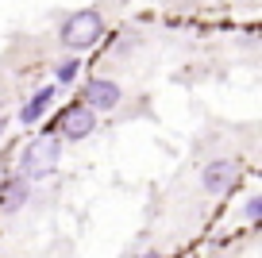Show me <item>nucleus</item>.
Segmentation results:
<instances>
[{
    "label": "nucleus",
    "instance_id": "f03ea898",
    "mask_svg": "<svg viewBox=\"0 0 262 258\" xmlns=\"http://www.w3.org/2000/svg\"><path fill=\"white\" fill-rule=\"evenodd\" d=\"M100 35H104V19H100V12H93V8L74 12V16L62 24V42L70 50H77V54L89 50V47H97Z\"/></svg>",
    "mask_w": 262,
    "mask_h": 258
},
{
    "label": "nucleus",
    "instance_id": "0eeeda50",
    "mask_svg": "<svg viewBox=\"0 0 262 258\" xmlns=\"http://www.w3.org/2000/svg\"><path fill=\"white\" fill-rule=\"evenodd\" d=\"M27 197H31V185H27V178H16V181H8L4 185V212H19L27 204Z\"/></svg>",
    "mask_w": 262,
    "mask_h": 258
},
{
    "label": "nucleus",
    "instance_id": "20e7f679",
    "mask_svg": "<svg viewBox=\"0 0 262 258\" xmlns=\"http://www.w3.org/2000/svg\"><path fill=\"white\" fill-rule=\"evenodd\" d=\"M54 127L62 131L70 143H77V139H89L93 131H97V112L93 108H85V104H70L62 116L54 120Z\"/></svg>",
    "mask_w": 262,
    "mask_h": 258
},
{
    "label": "nucleus",
    "instance_id": "1a4fd4ad",
    "mask_svg": "<svg viewBox=\"0 0 262 258\" xmlns=\"http://www.w3.org/2000/svg\"><path fill=\"white\" fill-rule=\"evenodd\" d=\"M243 216H247V224H258L262 220V197H251V201H247Z\"/></svg>",
    "mask_w": 262,
    "mask_h": 258
},
{
    "label": "nucleus",
    "instance_id": "423d86ee",
    "mask_svg": "<svg viewBox=\"0 0 262 258\" xmlns=\"http://www.w3.org/2000/svg\"><path fill=\"white\" fill-rule=\"evenodd\" d=\"M50 104H54V85H42V89H35L31 100L19 108V123H39L42 116H47Z\"/></svg>",
    "mask_w": 262,
    "mask_h": 258
},
{
    "label": "nucleus",
    "instance_id": "6e6552de",
    "mask_svg": "<svg viewBox=\"0 0 262 258\" xmlns=\"http://www.w3.org/2000/svg\"><path fill=\"white\" fill-rule=\"evenodd\" d=\"M77 70H81V62H77V58H66V62L58 66V81H74Z\"/></svg>",
    "mask_w": 262,
    "mask_h": 258
},
{
    "label": "nucleus",
    "instance_id": "9d476101",
    "mask_svg": "<svg viewBox=\"0 0 262 258\" xmlns=\"http://www.w3.org/2000/svg\"><path fill=\"white\" fill-rule=\"evenodd\" d=\"M139 258H162V254H158V250H147V254H139Z\"/></svg>",
    "mask_w": 262,
    "mask_h": 258
},
{
    "label": "nucleus",
    "instance_id": "39448f33",
    "mask_svg": "<svg viewBox=\"0 0 262 258\" xmlns=\"http://www.w3.org/2000/svg\"><path fill=\"white\" fill-rule=\"evenodd\" d=\"M120 100H123L120 85L108 77H93V81H85V89H81V104L93 108V112H112V108H120Z\"/></svg>",
    "mask_w": 262,
    "mask_h": 258
},
{
    "label": "nucleus",
    "instance_id": "f257e3e1",
    "mask_svg": "<svg viewBox=\"0 0 262 258\" xmlns=\"http://www.w3.org/2000/svg\"><path fill=\"white\" fill-rule=\"evenodd\" d=\"M58 158H62V143L54 135H39L19 158V178H27V181L47 178V174L58 169Z\"/></svg>",
    "mask_w": 262,
    "mask_h": 258
},
{
    "label": "nucleus",
    "instance_id": "9b49d317",
    "mask_svg": "<svg viewBox=\"0 0 262 258\" xmlns=\"http://www.w3.org/2000/svg\"><path fill=\"white\" fill-rule=\"evenodd\" d=\"M4 127H8V120H4V116H0V135H4Z\"/></svg>",
    "mask_w": 262,
    "mask_h": 258
},
{
    "label": "nucleus",
    "instance_id": "7ed1b4c3",
    "mask_svg": "<svg viewBox=\"0 0 262 258\" xmlns=\"http://www.w3.org/2000/svg\"><path fill=\"white\" fill-rule=\"evenodd\" d=\"M235 181H239V162H231V158H216V162H208V166L201 169V189L212 193V197L231 193Z\"/></svg>",
    "mask_w": 262,
    "mask_h": 258
}]
</instances>
